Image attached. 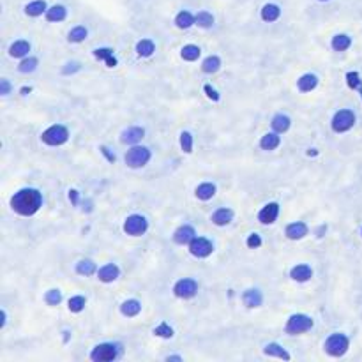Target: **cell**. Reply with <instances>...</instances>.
Returning <instances> with one entry per match:
<instances>
[{"instance_id":"9a60e30c","label":"cell","mask_w":362,"mask_h":362,"mask_svg":"<svg viewBox=\"0 0 362 362\" xmlns=\"http://www.w3.org/2000/svg\"><path fill=\"white\" fill-rule=\"evenodd\" d=\"M242 302L248 306V308H260L261 302H263V295L260 290H254V288H249L242 295Z\"/></svg>"},{"instance_id":"681fc988","label":"cell","mask_w":362,"mask_h":362,"mask_svg":"<svg viewBox=\"0 0 362 362\" xmlns=\"http://www.w3.org/2000/svg\"><path fill=\"white\" fill-rule=\"evenodd\" d=\"M69 200L76 205V203H78V191H74V189L69 191Z\"/></svg>"},{"instance_id":"3957f363","label":"cell","mask_w":362,"mask_h":362,"mask_svg":"<svg viewBox=\"0 0 362 362\" xmlns=\"http://www.w3.org/2000/svg\"><path fill=\"white\" fill-rule=\"evenodd\" d=\"M68 138H69V131L64 126H60V124H55V126L48 127L41 136L42 142L46 145H51V147H59V145L66 144Z\"/></svg>"},{"instance_id":"f35d334b","label":"cell","mask_w":362,"mask_h":362,"mask_svg":"<svg viewBox=\"0 0 362 362\" xmlns=\"http://www.w3.org/2000/svg\"><path fill=\"white\" fill-rule=\"evenodd\" d=\"M37 64H39V60L36 59V57H29V59L21 60L20 66H18V69H20V72H25V74H29V72L36 71Z\"/></svg>"},{"instance_id":"ee69618b","label":"cell","mask_w":362,"mask_h":362,"mask_svg":"<svg viewBox=\"0 0 362 362\" xmlns=\"http://www.w3.org/2000/svg\"><path fill=\"white\" fill-rule=\"evenodd\" d=\"M246 244H248V248L251 249H256L261 246V237L258 235V233H251V235L248 237V240H246Z\"/></svg>"},{"instance_id":"6da1fadb","label":"cell","mask_w":362,"mask_h":362,"mask_svg":"<svg viewBox=\"0 0 362 362\" xmlns=\"http://www.w3.org/2000/svg\"><path fill=\"white\" fill-rule=\"evenodd\" d=\"M41 205H42V194H41V191L34 189V187L20 189L18 193H14V196L11 198L13 211L21 216L36 214V212L41 209Z\"/></svg>"},{"instance_id":"74e56055","label":"cell","mask_w":362,"mask_h":362,"mask_svg":"<svg viewBox=\"0 0 362 362\" xmlns=\"http://www.w3.org/2000/svg\"><path fill=\"white\" fill-rule=\"evenodd\" d=\"M346 83H348L350 89L359 90L362 96V80H361V76H359V72H355V71L346 72Z\"/></svg>"},{"instance_id":"ac0fdd59","label":"cell","mask_w":362,"mask_h":362,"mask_svg":"<svg viewBox=\"0 0 362 362\" xmlns=\"http://www.w3.org/2000/svg\"><path fill=\"white\" fill-rule=\"evenodd\" d=\"M144 136H145L144 127H129V129H126L122 133V142L127 145H135V144H138Z\"/></svg>"},{"instance_id":"8d00e7d4","label":"cell","mask_w":362,"mask_h":362,"mask_svg":"<svg viewBox=\"0 0 362 362\" xmlns=\"http://www.w3.org/2000/svg\"><path fill=\"white\" fill-rule=\"evenodd\" d=\"M87 36H89V30L85 29V27H74V29L69 32V42H81L87 39Z\"/></svg>"},{"instance_id":"ba28073f","label":"cell","mask_w":362,"mask_h":362,"mask_svg":"<svg viewBox=\"0 0 362 362\" xmlns=\"http://www.w3.org/2000/svg\"><path fill=\"white\" fill-rule=\"evenodd\" d=\"M196 291H198V283L189 278L181 279V281H177L175 283V287H173V293H175V297H179V299H191V297L196 295Z\"/></svg>"},{"instance_id":"cb8c5ba5","label":"cell","mask_w":362,"mask_h":362,"mask_svg":"<svg viewBox=\"0 0 362 362\" xmlns=\"http://www.w3.org/2000/svg\"><path fill=\"white\" fill-rule=\"evenodd\" d=\"M194 23H196V16H193L189 11H181V13L175 16V25H177L179 29H189V27H193Z\"/></svg>"},{"instance_id":"f5cc1de1","label":"cell","mask_w":362,"mask_h":362,"mask_svg":"<svg viewBox=\"0 0 362 362\" xmlns=\"http://www.w3.org/2000/svg\"><path fill=\"white\" fill-rule=\"evenodd\" d=\"M30 90H32V89H30V87H23V89H21V94H23V96H27V94H29Z\"/></svg>"},{"instance_id":"4316f807","label":"cell","mask_w":362,"mask_h":362,"mask_svg":"<svg viewBox=\"0 0 362 362\" xmlns=\"http://www.w3.org/2000/svg\"><path fill=\"white\" fill-rule=\"evenodd\" d=\"M219 68H221V59H219V57H216V55L207 57V59L203 60V64H202L203 72H207V74H214V72L219 71Z\"/></svg>"},{"instance_id":"5b68a950","label":"cell","mask_w":362,"mask_h":362,"mask_svg":"<svg viewBox=\"0 0 362 362\" xmlns=\"http://www.w3.org/2000/svg\"><path fill=\"white\" fill-rule=\"evenodd\" d=\"M150 161V150L147 147H133L126 154V164L129 168H142Z\"/></svg>"},{"instance_id":"e0dca14e","label":"cell","mask_w":362,"mask_h":362,"mask_svg":"<svg viewBox=\"0 0 362 362\" xmlns=\"http://www.w3.org/2000/svg\"><path fill=\"white\" fill-rule=\"evenodd\" d=\"M94 57H96L97 60H105L108 68H115L118 64L117 57H115L111 48H97V50H94Z\"/></svg>"},{"instance_id":"f546056e","label":"cell","mask_w":362,"mask_h":362,"mask_svg":"<svg viewBox=\"0 0 362 362\" xmlns=\"http://www.w3.org/2000/svg\"><path fill=\"white\" fill-rule=\"evenodd\" d=\"M154 51H156V44H154L150 39H142V41H138V44H136V53H138L140 57H150Z\"/></svg>"},{"instance_id":"603a6c76","label":"cell","mask_w":362,"mask_h":362,"mask_svg":"<svg viewBox=\"0 0 362 362\" xmlns=\"http://www.w3.org/2000/svg\"><path fill=\"white\" fill-rule=\"evenodd\" d=\"M263 354L265 355H272V357H279V359H285V361H290V354H288L287 350L283 348L281 345L278 343H269V345L263 348Z\"/></svg>"},{"instance_id":"44dd1931","label":"cell","mask_w":362,"mask_h":362,"mask_svg":"<svg viewBox=\"0 0 362 362\" xmlns=\"http://www.w3.org/2000/svg\"><path fill=\"white\" fill-rule=\"evenodd\" d=\"M316 85H318V78L315 74H304L297 81V87H299L300 92H311V90L316 89Z\"/></svg>"},{"instance_id":"d6a6232c","label":"cell","mask_w":362,"mask_h":362,"mask_svg":"<svg viewBox=\"0 0 362 362\" xmlns=\"http://www.w3.org/2000/svg\"><path fill=\"white\" fill-rule=\"evenodd\" d=\"M216 194V185L214 184H209V182H205V184H200L198 187H196V196H198L200 200H211L212 196Z\"/></svg>"},{"instance_id":"83f0119b","label":"cell","mask_w":362,"mask_h":362,"mask_svg":"<svg viewBox=\"0 0 362 362\" xmlns=\"http://www.w3.org/2000/svg\"><path fill=\"white\" fill-rule=\"evenodd\" d=\"M279 14H281V9H279L276 4H267V5H263V9H261V20L269 21V23L278 20Z\"/></svg>"},{"instance_id":"5bb4252c","label":"cell","mask_w":362,"mask_h":362,"mask_svg":"<svg viewBox=\"0 0 362 362\" xmlns=\"http://www.w3.org/2000/svg\"><path fill=\"white\" fill-rule=\"evenodd\" d=\"M120 276V269H118L115 263H108V265L101 267L97 270V278L101 279L103 283H111Z\"/></svg>"},{"instance_id":"7bdbcfd3","label":"cell","mask_w":362,"mask_h":362,"mask_svg":"<svg viewBox=\"0 0 362 362\" xmlns=\"http://www.w3.org/2000/svg\"><path fill=\"white\" fill-rule=\"evenodd\" d=\"M44 300H46L50 306H57V304H60V300H62V293H60V290H57V288L48 290L46 295H44Z\"/></svg>"},{"instance_id":"d6986e66","label":"cell","mask_w":362,"mask_h":362,"mask_svg":"<svg viewBox=\"0 0 362 362\" xmlns=\"http://www.w3.org/2000/svg\"><path fill=\"white\" fill-rule=\"evenodd\" d=\"M232 219H233L232 209H217L212 214V223L217 224V226H226V224L232 223Z\"/></svg>"},{"instance_id":"30bf717a","label":"cell","mask_w":362,"mask_h":362,"mask_svg":"<svg viewBox=\"0 0 362 362\" xmlns=\"http://www.w3.org/2000/svg\"><path fill=\"white\" fill-rule=\"evenodd\" d=\"M212 251H214V246L205 237H194L189 242V253L196 258H207Z\"/></svg>"},{"instance_id":"d590c367","label":"cell","mask_w":362,"mask_h":362,"mask_svg":"<svg viewBox=\"0 0 362 362\" xmlns=\"http://www.w3.org/2000/svg\"><path fill=\"white\" fill-rule=\"evenodd\" d=\"M69 311H72V313H80V311H83L85 309V304H87V299H85L83 295H74V297H71V299H69Z\"/></svg>"},{"instance_id":"ffe728a7","label":"cell","mask_w":362,"mask_h":362,"mask_svg":"<svg viewBox=\"0 0 362 362\" xmlns=\"http://www.w3.org/2000/svg\"><path fill=\"white\" fill-rule=\"evenodd\" d=\"M279 133H267V135L261 136L260 140V147L263 150H276L281 144V138H279Z\"/></svg>"},{"instance_id":"c3c4849f","label":"cell","mask_w":362,"mask_h":362,"mask_svg":"<svg viewBox=\"0 0 362 362\" xmlns=\"http://www.w3.org/2000/svg\"><path fill=\"white\" fill-rule=\"evenodd\" d=\"M101 152H103V154H105L106 157H108L109 163H115V159H117V157H115V154H109L108 148H106V147H101Z\"/></svg>"},{"instance_id":"ab89813d","label":"cell","mask_w":362,"mask_h":362,"mask_svg":"<svg viewBox=\"0 0 362 362\" xmlns=\"http://www.w3.org/2000/svg\"><path fill=\"white\" fill-rule=\"evenodd\" d=\"M196 23H198V27H202V29H209V27L214 25V16H212L211 13H207V11H200V13L196 14Z\"/></svg>"},{"instance_id":"e575fe53","label":"cell","mask_w":362,"mask_h":362,"mask_svg":"<svg viewBox=\"0 0 362 362\" xmlns=\"http://www.w3.org/2000/svg\"><path fill=\"white\" fill-rule=\"evenodd\" d=\"M96 263L90 260H81L78 261V265H76V272L80 274V276H92L96 272Z\"/></svg>"},{"instance_id":"d4e9b609","label":"cell","mask_w":362,"mask_h":362,"mask_svg":"<svg viewBox=\"0 0 362 362\" xmlns=\"http://www.w3.org/2000/svg\"><path fill=\"white\" fill-rule=\"evenodd\" d=\"M48 7H46V2L44 0H34V2H30L29 5L25 7V14L27 16H41L42 13H46Z\"/></svg>"},{"instance_id":"1f68e13d","label":"cell","mask_w":362,"mask_h":362,"mask_svg":"<svg viewBox=\"0 0 362 362\" xmlns=\"http://www.w3.org/2000/svg\"><path fill=\"white\" fill-rule=\"evenodd\" d=\"M350 46H352V39H350L346 34H337V36H334V39H332V48H334V51H346Z\"/></svg>"},{"instance_id":"2e32d148","label":"cell","mask_w":362,"mask_h":362,"mask_svg":"<svg viewBox=\"0 0 362 362\" xmlns=\"http://www.w3.org/2000/svg\"><path fill=\"white\" fill-rule=\"evenodd\" d=\"M290 278L293 279V281H299V283L309 281V279L313 278V269L309 265H306V263L297 265L290 270Z\"/></svg>"},{"instance_id":"4dcf8cb0","label":"cell","mask_w":362,"mask_h":362,"mask_svg":"<svg viewBox=\"0 0 362 362\" xmlns=\"http://www.w3.org/2000/svg\"><path fill=\"white\" fill-rule=\"evenodd\" d=\"M68 16V11L64 5H53L46 11V20L48 21H62Z\"/></svg>"},{"instance_id":"277c9868","label":"cell","mask_w":362,"mask_h":362,"mask_svg":"<svg viewBox=\"0 0 362 362\" xmlns=\"http://www.w3.org/2000/svg\"><path fill=\"white\" fill-rule=\"evenodd\" d=\"M348 346H350V341L345 334H332L325 341V352L328 355H332V357H341V355L346 354Z\"/></svg>"},{"instance_id":"4fadbf2b","label":"cell","mask_w":362,"mask_h":362,"mask_svg":"<svg viewBox=\"0 0 362 362\" xmlns=\"http://www.w3.org/2000/svg\"><path fill=\"white\" fill-rule=\"evenodd\" d=\"M287 237L290 240H299L304 239V237L308 235V224L302 223V221H297V223H291L287 226Z\"/></svg>"},{"instance_id":"7dc6e473","label":"cell","mask_w":362,"mask_h":362,"mask_svg":"<svg viewBox=\"0 0 362 362\" xmlns=\"http://www.w3.org/2000/svg\"><path fill=\"white\" fill-rule=\"evenodd\" d=\"M9 92H11V83H9V80L2 78V80H0V94H2V96H7Z\"/></svg>"},{"instance_id":"7c38bea8","label":"cell","mask_w":362,"mask_h":362,"mask_svg":"<svg viewBox=\"0 0 362 362\" xmlns=\"http://www.w3.org/2000/svg\"><path fill=\"white\" fill-rule=\"evenodd\" d=\"M196 237V232H194V228L189 226V224H184V226L177 228L175 233H173V240H175V244H189L191 240Z\"/></svg>"},{"instance_id":"f1b7e54d","label":"cell","mask_w":362,"mask_h":362,"mask_svg":"<svg viewBox=\"0 0 362 362\" xmlns=\"http://www.w3.org/2000/svg\"><path fill=\"white\" fill-rule=\"evenodd\" d=\"M120 311H122L124 316H136L140 311H142V304H140L136 299H129L120 306Z\"/></svg>"},{"instance_id":"816d5d0a","label":"cell","mask_w":362,"mask_h":362,"mask_svg":"<svg viewBox=\"0 0 362 362\" xmlns=\"http://www.w3.org/2000/svg\"><path fill=\"white\" fill-rule=\"evenodd\" d=\"M166 361H182V357H181V355H168V357H166Z\"/></svg>"},{"instance_id":"7a4b0ae2","label":"cell","mask_w":362,"mask_h":362,"mask_svg":"<svg viewBox=\"0 0 362 362\" xmlns=\"http://www.w3.org/2000/svg\"><path fill=\"white\" fill-rule=\"evenodd\" d=\"M315 322H313L311 316L302 315V313H297V315H291L287 322V332L295 336V334H304L311 330Z\"/></svg>"},{"instance_id":"8992f818","label":"cell","mask_w":362,"mask_h":362,"mask_svg":"<svg viewBox=\"0 0 362 362\" xmlns=\"http://www.w3.org/2000/svg\"><path fill=\"white\" fill-rule=\"evenodd\" d=\"M147 230H148V221L140 214H131L126 219V223H124V232L127 235H133V237L144 235Z\"/></svg>"},{"instance_id":"bcb514c9","label":"cell","mask_w":362,"mask_h":362,"mask_svg":"<svg viewBox=\"0 0 362 362\" xmlns=\"http://www.w3.org/2000/svg\"><path fill=\"white\" fill-rule=\"evenodd\" d=\"M203 90H205L207 97H209V99H212V101H219V99H221V96L217 94V90L212 89L211 85H205V87H203Z\"/></svg>"},{"instance_id":"8fae6325","label":"cell","mask_w":362,"mask_h":362,"mask_svg":"<svg viewBox=\"0 0 362 362\" xmlns=\"http://www.w3.org/2000/svg\"><path fill=\"white\" fill-rule=\"evenodd\" d=\"M278 216H279V205L276 202H270L260 211L258 219H260L261 224H272L278 219Z\"/></svg>"},{"instance_id":"9c48e42d","label":"cell","mask_w":362,"mask_h":362,"mask_svg":"<svg viewBox=\"0 0 362 362\" xmlns=\"http://www.w3.org/2000/svg\"><path fill=\"white\" fill-rule=\"evenodd\" d=\"M117 346L111 343H101L92 350L90 359L94 362H106V361H115L117 359Z\"/></svg>"},{"instance_id":"b9f144b4","label":"cell","mask_w":362,"mask_h":362,"mask_svg":"<svg viewBox=\"0 0 362 362\" xmlns=\"http://www.w3.org/2000/svg\"><path fill=\"white\" fill-rule=\"evenodd\" d=\"M154 334L159 337H164V339H170V337H173V328L166 322H163V324H159L154 328Z\"/></svg>"},{"instance_id":"f907efd6","label":"cell","mask_w":362,"mask_h":362,"mask_svg":"<svg viewBox=\"0 0 362 362\" xmlns=\"http://www.w3.org/2000/svg\"><path fill=\"white\" fill-rule=\"evenodd\" d=\"M0 315H2V322H0V327L4 328L5 327V322H7V313H5V309H2V311H0Z\"/></svg>"},{"instance_id":"60d3db41","label":"cell","mask_w":362,"mask_h":362,"mask_svg":"<svg viewBox=\"0 0 362 362\" xmlns=\"http://www.w3.org/2000/svg\"><path fill=\"white\" fill-rule=\"evenodd\" d=\"M181 147L185 154H191L193 152V135H191L189 131H182L181 135Z\"/></svg>"},{"instance_id":"484cf974","label":"cell","mask_w":362,"mask_h":362,"mask_svg":"<svg viewBox=\"0 0 362 362\" xmlns=\"http://www.w3.org/2000/svg\"><path fill=\"white\" fill-rule=\"evenodd\" d=\"M30 51V44L27 41H16L11 44L9 48V55L14 57V59H21V57H25L27 53Z\"/></svg>"},{"instance_id":"f6af8a7d","label":"cell","mask_w":362,"mask_h":362,"mask_svg":"<svg viewBox=\"0 0 362 362\" xmlns=\"http://www.w3.org/2000/svg\"><path fill=\"white\" fill-rule=\"evenodd\" d=\"M80 62H68L66 64V68L62 69V72L64 74H72V72H76V71H80Z\"/></svg>"},{"instance_id":"52a82bcc","label":"cell","mask_w":362,"mask_h":362,"mask_svg":"<svg viewBox=\"0 0 362 362\" xmlns=\"http://www.w3.org/2000/svg\"><path fill=\"white\" fill-rule=\"evenodd\" d=\"M355 124V115L350 109H339L332 118V131L336 133H345V131L352 129Z\"/></svg>"},{"instance_id":"7402d4cb","label":"cell","mask_w":362,"mask_h":362,"mask_svg":"<svg viewBox=\"0 0 362 362\" xmlns=\"http://www.w3.org/2000/svg\"><path fill=\"white\" fill-rule=\"evenodd\" d=\"M290 126H291V120L288 115L278 113L272 118V129L276 131V133H287V131L290 129Z\"/></svg>"},{"instance_id":"836d02e7","label":"cell","mask_w":362,"mask_h":362,"mask_svg":"<svg viewBox=\"0 0 362 362\" xmlns=\"http://www.w3.org/2000/svg\"><path fill=\"white\" fill-rule=\"evenodd\" d=\"M200 48L198 46H194V44H187V46L182 48V59L187 60V62H194V60H198L200 57Z\"/></svg>"},{"instance_id":"db71d44e","label":"cell","mask_w":362,"mask_h":362,"mask_svg":"<svg viewBox=\"0 0 362 362\" xmlns=\"http://www.w3.org/2000/svg\"><path fill=\"white\" fill-rule=\"evenodd\" d=\"M320 2H327V0H320Z\"/></svg>"}]
</instances>
